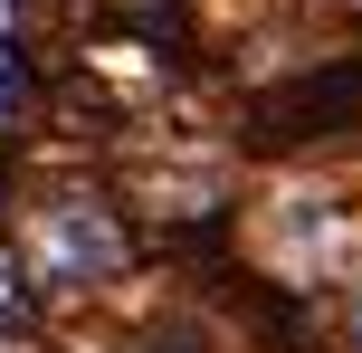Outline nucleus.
Listing matches in <instances>:
<instances>
[{
  "instance_id": "1",
  "label": "nucleus",
  "mask_w": 362,
  "mask_h": 353,
  "mask_svg": "<svg viewBox=\"0 0 362 353\" xmlns=\"http://www.w3.org/2000/svg\"><path fill=\"white\" fill-rule=\"evenodd\" d=\"M38 267H48V287L115 277V267H124V239H115V220H105L95 201H57V210H48V248H38Z\"/></svg>"
}]
</instances>
